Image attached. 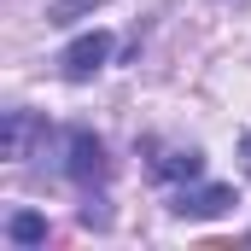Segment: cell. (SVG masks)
Here are the masks:
<instances>
[{
    "label": "cell",
    "mask_w": 251,
    "mask_h": 251,
    "mask_svg": "<svg viewBox=\"0 0 251 251\" xmlns=\"http://www.w3.org/2000/svg\"><path fill=\"white\" fill-rule=\"evenodd\" d=\"M105 59H111V35H105V29L76 35V41L64 47V76H70V82H88V76H94Z\"/></svg>",
    "instance_id": "1"
},
{
    "label": "cell",
    "mask_w": 251,
    "mask_h": 251,
    "mask_svg": "<svg viewBox=\"0 0 251 251\" xmlns=\"http://www.w3.org/2000/svg\"><path fill=\"white\" fill-rule=\"evenodd\" d=\"M228 204H234V187H222V181H216V187L176 193V204H170V210H176V216H187V222H210V216H222Z\"/></svg>",
    "instance_id": "2"
},
{
    "label": "cell",
    "mask_w": 251,
    "mask_h": 251,
    "mask_svg": "<svg viewBox=\"0 0 251 251\" xmlns=\"http://www.w3.org/2000/svg\"><path fill=\"white\" fill-rule=\"evenodd\" d=\"M105 170H111V164H105V146H100L88 128H76V134H70V176H76V181H105Z\"/></svg>",
    "instance_id": "3"
},
{
    "label": "cell",
    "mask_w": 251,
    "mask_h": 251,
    "mask_svg": "<svg viewBox=\"0 0 251 251\" xmlns=\"http://www.w3.org/2000/svg\"><path fill=\"white\" fill-rule=\"evenodd\" d=\"M35 117H29V111H6V134H0V152H6V158H24V152H29V140H35Z\"/></svg>",
    "instance_id": "4"
},
{
    "label": "cell",
    "mask_w": 251,
    "mask_h": 251,
    "mask_svg": "<svg viewBox=\"0 0 251 251\" xmlns=\"http://www.w3.org/2000/svg\"><path fill=\"white\" fill-rule=\"evenodd\" d=\"M152 170H158V176H170V181H181V176H199V170H204V158H199V152H158V158H152Z\"/></svg>",
    "instance_id": "5"
},
{
    "label": "cell",
    "mask_w": 251,
    "mask_h": 251,
    "mask_svg": "<svg viewBox=\"0 0 251 251\" xmlns=\"http://www.w3.org/2000/svg\"><path fill=\"white\" fill-rule=\"evenodd\" d=\"M6 234H12L18 246H41V240H47V222H41L35 210H18V216L6 222Z\"/></svg>",
    "instance_id": "6"
},
{
    "label": "cell",
    "mask_w": 251,
    "mask_h": 251,
    "mask_svg": "<svg viewBox=\"0 0 251 251\" xmlns=\"http://www.w3.org/2000/svg\"><path fill=\"white\" fill-rule=\"evenodd\" d=\"M100 0H47V24H76L82 12H94Z\"/></svg>",
    "instance_id": "7"
},
{
    "label": "cell",
    "mask_w": 251,
    "mask_h": 251,
    "mask_svg": "<svg viewBox=\"0 0 251 251\" xmlns=\"http://www.w3.org/2000/svg\"><path fill=\"white\" fill-rule=\"evenodd\" d=\"M240 158H246V170H251V134H246V140H240Z\"/></svg>",
    "instance_id": "8"
}]
</instances>
